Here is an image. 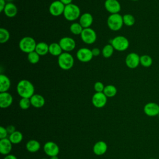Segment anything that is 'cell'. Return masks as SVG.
Instances as JSON below:
<instances>
[{
  "label": "cell",
  "mask_w": 159,
  "mask_h": 159,
  "mask_svg": "<svg viewBox=\"0 0 159 159\" xmlns=\"http://www.w3.org/2000/svg\"><path fill=\"white\" fill-rule=\"evenodd\" d=\"M17 94L21 98H30L34 94L35 88L33 84L27 80H22L17 84Z\"/></svg>",
  "instance_id": "cell-1"
},
{
  "label": "cell",
  "mask_w": 159,
  "mask_h": 159,
  "mask_svg": "<svg viewBox=\"0 0 159 159\" xmlns=\"http://www.w3.org/2000/svg\"><path fill=\"white\" fill-rule=\"evenodd\" d=\"M80 9L77 5L71 3L65 6L63 16L67 20L74 21L78 19L80 17Z\"/></svg>",
  "instance_id": "cell-2"
},
{
  "label": "cell",
  "mask_w": 159,
  "mask_h": 159,
  "mask_svg": "<svg viewBox=\"0 0 159 159\" xmlns=\"http://www.w3.org/2000/svg\"><path fill=\"white\" fill-rule=\"evenodd\" d=\"M107 24L111 30H119L124 25L123 17L119 13L112 14L107 17Z\"/></svg>",
  "instance_id": "cell-3"
},
{
  "label": "cell",
  "mask_w": 159,
  "mask_h": 159,
  "mask_svg": "<svg viewBox=\"0 0 159 159\" xmlns=\"http://www.w3.org/2000/svg\"><path fill=\"white\" fill-rule=\"evenodd\" d=\"M37 43L35 39L31 37H24L20 39L19 43L20 50L26 53H29L35 51Z\"/></svg>",
  "instance_id": "cell-4"
},
{
  "label": "cell",
  "mask_w": 159,
  "mask_h": 159,
  "mask_svg": "<svg viewBox=\"0 0 159 159\" xmlns=\"http://www.w3.org/2000/svg\"><path fill=\"white\" fill-rule=\"evenodd\" d=\"M58 64L61 69L63 70H68L73 66V57L68 52H63L58 57Z\"/></svg>",
  "instance_id": "cell-5"
},
{
  "label": "cell",
  "mask_w": 159,
  "mask_h": 159,
  "mask_svg": "<svg viewBox=\"0 0 159 159\" xmlns=\"http://www.w3.org/2000/svg\"><path fill=\"white\" fill-rule=\"evenodd\" d=\"M111 44L112 45L114 50L123 52L129 48V41L123 35H118L112 39Z\"/></svg>",
  "instance_id": "cell-6"
},
{
  "label": "cell",
  "mask_w": 159,
  "mask_h": 159,
  "mask_svg": "<svg viewBox=\"0 0 159 159\" xmlns=\"http://www.w3.org/2000/svg\"><path fill=\"white\" fill-rule=\"evenodd\" d=\"M80 36L83 42L88 45L94 43L97 39L96 32L90 27L83 29Z\"/></svg>",
  "instance_id": "cell-7"
},
{
  "label": "cell",
  "mask_w": 159,
  "mask_h": 159,
  "mask_svg": "<svg viewBox=\"0 0 159 159\" xmlns=\"http://www.w3.org/2000/svg\"><path fill=\"white\" fill-rule=\"evenodd\" d=\"M140 57L137 53H129L125 57V63L126 66L130 69H135L140 65Z\"/></svg>",
  "instance_id": "cell-8"
},
{
  "label": "cell",
  "mask_w": 159,
  "mask_h": 159,
  "mask_svg": "<svg viewBox=\"0 0 159 159\" xmlns=\"http://www.w3.org/2000/svg\"><path fill=\"white\" fill-rule=\"evenodd\" d=\"M65 6L60 1H53L49 6V12L53 16H59L63 14Z\"/></svg>",
  "instance_id": "cell-9"
},
{
  "label": "cell",
  "mask_w": 159,
  "mask_h": 159,
  "mask_svg": "<svg viewBox=\"0 0 159 159\" xmlns=\"http://www.w3.org/2000/svg\"><path fill=\"white\" fill-rule=\"evenodd\" d=\"M58 43L63 51H65V52H69L73 50L76 47L75 40L73 38L69 37H62Z\"/></svg>",
  "instance_id": "cell-10"
},
{
  "label": "cell",
  "mask_w": 159,
  "mask_h": 159,
  "mask_svg": "<svg viewBox=\"0 0 159 159\" xmlns=\"http://www.w3.org/2000/svg\"><path fill=\"white\" fill-rule=\"evenodd\" d=\"M76 58L81 62L86 63L90 61L93 58L91 50L88 48H81L76 52Z\"/></svg>",
  "instance_id": "cell-11"
},
{
  "label": "cell",
  "mask_w": 159,
  "mask_h": 159,
  "mask_svg": "<svg viewBox=\"0 0 159 159\" xmlns=\"http://www.w3.org/2000/svg\"><path fill=\"white\" fill-rule=\"evenodd\" d=\"M107 97L104 94L103 92L95 93L92 97V104L97 108L103 107L107 102Z\"/></svg>",
  "instance_id": "cell-12"
},
{
  "label": "cell",
  "mask_w": 159,
  "mask_h": 159,
  "mask_svg": "<svg viewBox=\"0 0 159 159\" xmlns=\"http://www.w3.org/2000/svg\"><path fill=\"white\" fill-rule=\"evenodd\" d=\"M43 151L45 154L51 157L58 155L60 152V148L56 143L52 141H49L44 144Z\"/></svg>",
  "instance_id": "cell-13"
},
{
  "label": "cell",
  "mask_w": 159,
  "mask_h": 159,
  "mask_svg": "<svg viewBox=\"0 0 159 159\" xmlns=\"http://www.w3.org/2000/svg\"><path fill=\"white\" fill-rule=\"evenodd\" d=\"M144 113L149 117H155L159 114V105L154 102L147 103L143 107Z\"/></svg>",
  "instance_id": "cell-14"
},
{
  "label": "cell",
  "mask_w": 159,
  "mask_h": 159,
  "mask_svg": "<svg viewBox=\"0 0 159 159\" xmlns=\"http://www.w3.org/2000/svg\"><path fill=\"white\" fill-rule=\"evenodd\" d=\"M104 7L107 12L112 14L119 13L121 9V6L117 0H106Z\"/></svg>",
  "instance_id": "cell-15"
},
{
  "label": "cell",
  "mask_w": 159,
  "mask_h": 159,
  "mask_svg": "<svg viewBox=\"0 0 159 159\" xmlns=\"http://www.w3.org/2000/svg\"><path fill=\"white\" fill-rule=\"evenodd\" d=\"M13 98L8 92L0 93V107L1 108L9 107L12 103Z\"/></svg>",
  "instance_id": "cell-16"
},
{
  "label": "cell",
  "mask_w": 159,
  "mask_h": 159,
  "mask_svg": "<svg viewBox=\"0 0 159 159\" xmlns=\"http://www.w3.org/2000/svg\"><path fill=\"white\" fill-rule=\"evenodd\" d=\"M12 143L9 138L0 140V153L3 155H9L12 150Z\"/></svg>",
  "instance_id": "cell-17"
},
{
  "label": "cell",
  "mask_w": 159,
  "mask_h": 159,
  "mask_svg": "<svg viewBox=\"0 0 159 159\" xmlns=\"http://www.w3.org/2000/svg\"><path fill=\"white\" fill-rule=\"evenodd\" d=\"M93 16L89 12H85L81 14L80 17L79 23L83 27V29L90 27V26L93 24Z\"/></svg>",
  "instance_id": "cell-18"
},
{
  "label": "cell",
  "mask_w": 159,
  "mask_h": 159,
  "mask_svg": "<svg viewBox=\"0 0 159 159\" xmlns=\"http://www.w3.org/2000/svg\"><path fill=\"white\" fill-rule=\"evenodd\" d=\"M107 150V145L106 143L104 141H98L93 146V151L94 153L96 155H104Z\"/></svg>",
  "instance_id": "cell-19"
},
{
  "label": "cell",
  "mask_w": 159,
  "mask_h": 159,
  "mask_svg": "<svg viewBox=\"0 0 159 159\" xmlns=\"http://www.w3.org/2000/svg\"><path fill=\"white\" fill-rule=\"evenodd\" d=\"M31 106L35 108H40L43 107L45 103V98L40 94H34L30 98Z\"/></svg>",
  "instance_id": "cell-20"
},
{
  "label": "cell",
  "mask_w": 159,
  "mask_h": 159,
  "mask_svg": "<svg viewBox=\"0 0 159 159\" xmlns=\"http://www.w3.org/2000/svg\"><path fill=\"white\" fill-rule=\"evenodd\" d=\"M4 14L8 17H14L17 14V6L12 2H7L4 9Z\"/></svg>",
  "instance_id": "cell-21"
},
{
  "label": "cell",
  "mask_w": 159,
  "mask_h": 159,
  "mask_svg": "<svg viewBox=\"0 0 159 159\" xmlns=\"http://www.w3.org/2000/svg\"><path fill=\"white\" fill-rule=\"evenodd\" d=\"M11 87V80L5 75H0V92H7Z\"/></svg>",
  "instance_id": "cell-22"
},
{
  "label": "cell",
  "mask_w": 159,
  "mask_h": 159,
  "mask_svg": "<svg viewBox=\"0 0 159 159\" xmlns=\"http://www.w3.org/2000/svg\"><path fill=\"white\" fill-rule=\"evenodd\" d=\"M35 51L40 55L43 56L49 52V45L44 42H40L37 43Z\"/></svg>",
  "instance_id": "cell-23"
},
{
  "label": "cell",
  "mask_w": 159,
  "mask_h": 159,
  "mask_svg": "<svg viewBox=\"0 0 159 159\" xmlns=\"http://www.w3.org/2000/svg\"><path fill=\"white\" fill-rule=\"evenodd\" d=\"M26 149L28 152L31 153H35L39 150L40 148V144L39 141L36 140H30L26 143Z\"/></svg>",
  "instance_id": "cell-24"
},
{
  "label": "cell",
  "mask_w": 159,
  "mask_h": 159,
  "mask_svg": "<svg viewBox=\"0 0 159 159\" xmlns=\"http://www.w3.org/2000/svg\"><path fill=\"white\" fill-rule=\"evenodd\" d=\"M63 50L60 47L59 43L53 42L49 45V52L53 56L58 57L63 52Z\"/></svg>",
  "instance_id": "cell-25"
},
{
  "label": "cell",
  "mask_w": 159,
  "mask_h": 159,
  "mask_svg": "<svg viewBox=\"0 0 159 159\" xmlns=\"http://www.w3.org/2000/svg\"><path fill=\"white\" fill-rule=\"evenodd\" d=\"M9 139L12 144H18L22 142L23 139V135L20 131L16 130L13 133L9 134Z\"/></svg>",
  "instance_id": "cell-26"
},
{
  "label": "cell",
  "mask_w": 159,
  "mask_h": 159,
  "mask_svg": "<svg viewBox=\"0 0 159 159\" xmlns=\"http://www.w3.org/2000/svg\"><path fill=\"white\" fill-rule=\"evenodd\" d=\"M117 88L112 84H109L105 86L103 93L107 98H112L117 94Z\"/></svg>",
  "instance_id": "cell-27"
},
{
  "label": "cell",
  "mask_w": 159,
  "mask_h": 159,
  "mask_svg": "<svg viewBox=\"0 0 159 159\" xmlns=\"http://www.w3.org/2000/svg\"><path fill=\"white\" fill-rule=\"evenodd\" d=\"M153 63L152 58L148 55H143L140 57V64L145 68L150 67Z\"/></svg>",
  "instance_id": "cell-28"
},
{
  "label": "cell",
  "mask_w": 159,
  "mask_h": 159,
  "mask_svg": "<svg viewBox=\"0 0 159 159\" xmlns=\"http://www.w3.org/2000/svg\"><path fill=\"white\" fill-rule=\"evenodd\" d=\"M114 48L112 45L111 44H107L102 48L101 53L104 58H108L112 55V54L114 53Z\"/></svg>",
  "instance_id": "cell-29"
},
{
  "label": "cell",
  "mask_w": 159,
  "mask_h": 159,
  "mask_svg": "<svg viewBox=\"0 0 159 159\" xmlns=\"http://www.w3.org/2000/svg\"><path fill=\"white\" fill-rule=\"evenodd\" d=\"M70 30L71 32L74 35H81L83 30V27L79 22H73L71 24L70 27Z\"/></svg>",
  "instance_id": "cell-30"
},
{
  "label": "cell",
  "mask_w": 159,
  "mask_h": 159,
  "mask_svg": "<svg viewBox=\"0 0 159 159\" xmlns=\"http://www.w3.org/2000/svg\"><path fill=\"white\" fill-rule=\"evenodd\" d=\"M123 22L126 26H132L135 22V19L134 16L130 14H125L123 16Z\"/></svg>",
  "instance_id": "cell-31"
},
{
  "label": "cell",
  "mask_w": 159,
  "mask_h": 159,
  "mask_svg": "<svg viewBox=\"0 0 159 159\" xmlns=\"http://www.w3.org/2000/svg\"><path fill=\"white\" fill-rule=\"evenodd\" d=\"M10 39V34L9 31L5 28L1 27L0 29V43H5Z\"/></svg>",
  "instance_id": "cell-32"
},
{
  "label": "cell",
  "mask_w": 159,
  "mask_h": 159,
  "mask_svg": "<svg viewBox=\"0 0 159 159\" xmlns=\"http://www.w3.org/2000/svg\"><path fill=\"white\" fill-rule=\"evenodd\" d=\"M40 55L35 52H32L27 54V60L32 64H36L40 60Z\"/></svg>",
  "instance_id": "cell-33"
},
{
  "label": "cell",
  "mask_w": 159,
  "mask_h": 159,
  "mask_svg": "<svg viewBox=\"0 0 159 159\" xmlns=\"http://www.w3.org/2000/svg\"><path fill=\"white\" fill-rule=\"evenodd\" d=\"M19 107L24 110H26L30 107L31 106V102L30 98H21V99L19 101Z\"/></svg>",
  "instance_id": "cell-34"
},
{
  "label": "cell",
  "mask_w": 159,
  "mask_h": 159,
  "mask_svg": "<svg viewBox=\"0 0 159 159\" xmlns=\"http://www.w3.org/2000/svg\"><path fill=\"white\" fill-rule=\"evenodd\" d=\"M104 87L105 86L104 84L101 81H97L94 84V89L96 91V93L103 92Z\"/></svg>",
  "instance_id": "cell-35"
},
{
  "label": "cell",
  "mask_w": 159,
  "mask_h": 159,
  "mask_svg": "<svg viewBox=\"0 0 159 159\" xmlns=\"http://www.w3.org/2000/svg\"><path fill=\"white\" fill-rule=\"evenodd\" d=\"M8 132L7 131L6 128L1 126L0 127V139L7 138V136L8 135Z\"/></svg>",
  "instance_id": "cell-36"
},
{
  "label": "cell",
  "mask_w": 159,
  "mask_h": 159,
  "mask_svg": "<svg viewBox=\"0 0 159 159\" xmlns=\"http://www.w3.org/2000/svg\"><path fill=\"white\" fill-rule=\"evenodd\" d=\"M6 129H7V131L9 134H12V133H13L14 132L16 131V127L12 125H8L6 127Z\"/></svg>",
  "instance_id": "cell-37"
},
{
  "label": "cell",
  "mask_w": 159,
  "mask_h": 159,
  "mask_svg": "<svg viewBox=\"0 0 159 159\" xmlns=\"http://www.w3.org/2000/svg\"><path fill=\"white\" fill-rule=\"evenodd\" d=\"M91 51H92L93 57H97L101 53V50L98 48H94L91 50Z\"/></svg>",
  "instance_id": "cell-38"
},
{
  "label": "cell",
  "mask_w": 159,
  "mask_h": 159,
  "mask_svg": "<svg viewBox=\"0 0 159 159\" xmlns=\"http://www.w3.org/2000/svg\"><path fill=\"white\" fill-rule=\"evenodd\" d=\"M6 5V0H0V12H3Z\"/></svg>",
  "instance_id": "cell-39"
},
{
  "label": "cell",
  "mask_w": 159,
  "mask_h": 159,
  "mask_svg": "<svg viewBox=\"0 0 159 159\" xmlns=\"http://www.w3.org/2000/svg\"><path fill=\"white\" fill-rule=\"evenodd\" d=\"M3 159H17V157L12 154H9L5 156V157Z\"/></svg>",
  "instance_id": "cell-40"
},
{
  "label": "cell",
  "mask_w": 159,
  "mask_h": 159,
  "mask_svg": "<svg viewBox=\"0 0 159 159\" xmlns=\"http://www.w3.org/2000/svg\"><path fill=\"white\" fill-rule=\"evenodd\" d=\"M65 6L70 4L72 3V1L73 0H60Z\"/></svg>",
  "instance_id": "cell-41"
},
{
  "label": "cell",
  "mask_w": 159,
  "mask_h": 159,
  "mask_svg": "<svg viewBox=\"0 0 159 159\" xmlns=\"http://www.w3.org/2000/svg\"><path fill=\"white\" fill-rule=\"evenodd\" d=\"M50 159H59V158L57 156H53V157H51Z\"/></svg>",
  "instance_id": "cell-42"
},
{
  "label": "cell",
  "mask_w": 159,
  "mask_h": 159,
  "mask_svg": "<svg viewBox=\"0 0 159 159\" xmlns=\"http://www.w3.org/2000/svg\"><path fill=\"white\" fill-rule=\"evenodd\" d=\"M6 1H8V2H12V1L13 0H6Z\"/></svg>",
  "instance_id": "cell-43"
},
{
  "label": "cell",
  "mask_w": 159,
  "mask_h": 159,
  "mask_svg": "<svg viewBox=\"0 0 159 159\" xmlns=\"http://www.w3.org/2000/svg\"><path fill=\"white\" fill-rule=\"evenodd\" d=\"M132 1H138V0H132Z\"/></svg>",
  "instance_id": "cell-44"
},
{
  "label": "cell",
  "mask_w": 159,
  "mask_h": 159,
  "mask_svg": "<svg viewBox=\"0 0 159 159\" xmlns=\"http://www.w3.org/2000/svg\"><path fill=\"white\" fill-rule=\"evenodd\" d=\"M149 159H156V158H149Z\"/></svg>",
  "instance_id": "cell-45"
},
{
  "label": "cell",
  "mask_w": 159,
  "mask_h": 159,
  "mask_svg": "<svg viewBox=\"0 0 159 159\" xmlns=\"http://www.w3.org/2000/svg\"><path fill=\"white\" fill-rule=\"evenodd\" d=\"M42 159H47V158H42Z\"/></svg>",
  "instance_id": "cell-46"
}]
</instances>
